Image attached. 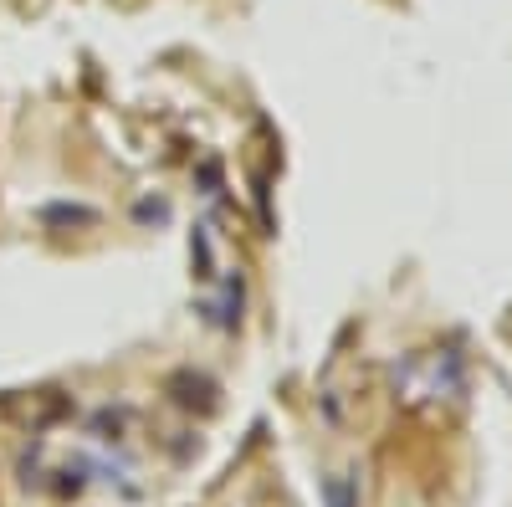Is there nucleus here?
Returning a JSON list of instances; mask_svg holds the SVG:
<instances>
[{
  "label": "nucleus",
  "mask_w": 512,
  "mask_h": 507,
  "mask_svg": "<svg viewBox=\"0 0 512 507\" xmlns=\"http://www.w3.org/2000/svg\"><path fill=\"white\" fill-rule=\"evenodd\" d=\"M328 502L333 507H349V487L344 482H328Z\"/></svg>",
  "instance_id": "obj_1"
}]
</instances>
